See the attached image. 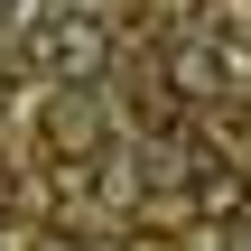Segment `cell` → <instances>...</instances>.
I'll return each mask as SVG.
<instances>
[{
  "label": "cell",
  "instance_id": "1",
  "mask_svg": "<svg viewBox=\"0 0 251 251\" xmlns=\"http://www.w3.org/2000/svg\"><path fill=\"white\" fill-rule=\"evenodd\" d=\"M37 47H47V65L65 75V93H84V84L112 65V28H102V19H84V9H65V19L37 37Z\"/></svg>",
  "mask_w": 251,
  "mask_h": 251
},
{
  "label": "cell",
  "instance_id": "2",
  "mask_svg": "<svg viewBox=\"0 0 251 251\" xmlns=\"http://www.w3.org/2000/svg\"><path fill=\"white\" fill-rule=\"evenodd\" d=\"M168 93H177V102L224 93V56H214V47H168Z\"/></svg>",
  "mask_w": 251,
  "mask_h": 251
},
{
  "label": "cell",
  "instance_id": "3",
  "mask_svg": "<svg viewBox=\"0 0 251 251\" xmlns=\"http://www.w3.org/2000/svg\"><path fill=\"white\" fill-rule=\"evenodd\" d=\"M242 168L233 158H214V168H196V214H242Z\"/></svg>",
  "mask_w": 251,
  "mask_h": 251
},
{
  "label": "cell",
  "instance_id": "4",
  "mask_svg": "<svg viewBox=\"0 0 251 251\" xmlns=\"http://www.w3.org/2000/svg\"><path fill=\"white\" fill-rule=\"evenodd\" d=\"M47 130H56V149H93V130H102V121H93V102H84V93H65V102L47 112Z\"/></svg>",
  "mask_w": 251,
  "mask_h": 251
}]
</instances>
